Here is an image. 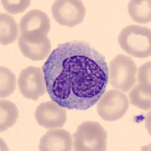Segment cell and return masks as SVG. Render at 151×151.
<instances>
[{
	"instance_id": "6da1fadb",
	"label": "cell",
	"mask_w": 151,
	"mask_h": 151,
	"mask_svg": "<svg viewBox=\"0 0 151 151\" xmlns=\"http://www.w3.org/2000/svg\"><path fill=\"white\" fill-rule=\"evenodd\" d=\"M42 70L50 98L69 110L91 108L108 85L105 57L85 41L59 44Z\"/></svg>"
},
{
	"instance_id": "7a4b0ae2",
	"label": "cell",
	"mask_w": 151,
	"mask_h": 151,
	"mask_svg": "<svg viewBox=\"0 0 151 151\" xmlns=\"http://www.w3.org/2000/svg\"><path fill=\"white\" fill-rule=\"evenodd\" d=\"M118 42L124 52L139 58L151 55V31L150 28L138 25L124 27L118 37Z\"/></svg>"
},
{
	"instance_id": "3957f363",
	"label": "cell",
	"mask_w": 151,
	"mask_h": 151,
	"mask_svg": "<svg viewBox=\"0 0 151 151\" xmlns=\"http://www.w3.org/2000/svg\"><path fill=\"white\" fill-rule=\"evenodd\" d=\"M75 151H104L107 132L98 122L86 121L78 126L73 135Z\"/></svg>"
},
{
	"instance_id": "277c9868",
	"label": "cell",
	"mask_w": 151,
	"mask_h": 151,
	"mask_svg": "<svg viewBox=\"0 0 151 151\" xmlns=\"http://www.w3.org/2000/svg\"><path fill=\"white\" fill-rule=\"evenodd\" d=\"M137 70V66L130 57L119 54L109 64L108 82L116 89L128 92L135 86Z\"/></svg>"
},
{
	"instance_id": "5b68a950",
	"label": "cell",
	"mask_w": 151,
	"mask_h": 151,
	"mask_svg": "<svg viewBox=\"0 0 151 151\" xmlns=\"http://www.w3.org/2000/svg\"><path fill=\"white\" fill-rule=\"evenodd\" d=\"M97 111L100 117L107 122L120 119L129 107V100L123 92L117 89L105 91L97 102Z\"/></svg>"
},
{
	"instance_id": "8992f818",
	"label": "cell",
	"mask_w": 151,
	"mask_h": 151,
	"mask_svg": "<svg viewBox=\"0 0 151 151\" xmlns=\"http://www.w3.org/2000/svg\"><path fill=\"white\" fill-rule=\"evenodd\" d=\"M18 45L23 55L34 61L45 59L52 50L49 38L39 32L21 33Z\"/></svg>"
},
{
	"instance_id": "52a82bcc",
	"label": "cell",
	"mask_w": 151,
	"mask_h": 151,
	"mask_svg": "<svg viewBox=\"0 0 151 151\" xmlns=\"http://www.w3.org/2000/svg\"><path fill=\"white\" fill-rule=\"evenodd\" d=\"M52 13L54 19L61 26L73 27L83 22L86 9L79 0H58L52 5Z\"/></svg>"
},
{
	"instance_id": "ba28073f",
	"label": "cell",
	"mask_w": 151,
	"mask_h": 151,
	"mask_svg": "<svg viewBox=\"0 0 151 151\" xmlns=\"http://www.w3.org/2000/svg\"><path fill=\"white\" fill-rule=\"evenodd\" d=\"M20 92L24 98L37 101L46 91L45 80L42 70L29 66L21 70L17 79Z\"/></svg>"
},
{
	"instance_id": "9c48e42d",
	"label": "cell",
	"mask_w": 151,
	"mask_h": 151,
	"mask_svg": "<svg viewBox=\"0 0 151 151\" xmlns=\"http://www.w3.org/2000/svg\"><path fill=\"white\" fill-rule=\"evenodd\" d=\"M67 118L66 108L53 101L42 102L36 107L35 111V119L37 123L47 129L63 127Z\"/></svg>"
},
{
	"instance_id": "30bf717a",
	"label": "cell",
	"mask_w": 151,
	"mask_h": 151,
	"mask_svg": "<svg viewBox=\"0 0 151 151\" xmlns=\"http://www.w3.org/2000/svg\"><path fill=\"white\" fill-rule=\"evenodd\" d=\"M73 136L64 129L48 130L40 140L39 150L41 151H71Z\"/></svg>"
},
{
	"instance_id": "8fae6325",
	"label": "cell",
	"mask_w": 151,
	"mask_h": 151,
	"mask_svg": "<svg viewBox=\"0 0 151 151\" xmlns=\"http://www.w3.org/2000/svg\"><path fill=\"white\" fill-rule=\"evenodd\" d=\"M19 28L21 33L39 32L47 35L51 29L50 19L42 11L33 9L23 16L19 24Z\"/></svg>"
},
{
	"instance_id": "7c38bea8",
	"label": "cell",
	"mask_w": 151,
	"mask_h": 151,
	"mask_svg": "<svg viewBox=\"0 0 151 151\" xmlns=\"http://www.w3.org/2000/svg\"><path fill=\"white\" fill-rule=\"evenodd\" d=\"M18 25L14 17L8 14H0V42L3 45L14 42L18 37Z\"/></svg>"
},
{
	"instance_id": "4fadbf2b",
	"label": "cell",
	"mask_w": 151,
	"mask_h": 151,
	"mask_svg": "<svg viewBox=\"0 0 151 151\" xmlns=\"http://www.w3.org/2000/svg\"><path fill=\"white\" fill-rule=\"evenodd\" d=\"M129 101L133 106L143 110H149L151 106L150 85L138 83L129 94Z\"/></svg>"
},
{
	"instance_id": "5bb4252c",
	"label": "cell",
	"mask_w": 151,
	"mask_h": 151,
	"mask_svg": "<svg viewBox=\"0 0 151 151\" xmlns=\"http://www.w3.org/2000/svg\"><path fill=\"white\" fill-rule=\"evenodd\" d=\"M132 19L138 24H148L151 21L150 0H132L128 5Z\"/></svg>"
},
{
	"instance_id": "9a60e30c",
	"label": "cell",
	"mask_w": 151,
	"mask_h": 151,
	"mask_svg": "<svg viewBox=\"0 0 151 151\" xmlns=\"http://www.w3.org/2000/svg\"><path fill=\"white\" fill-rule=\"evenodd\" d=\"M19 117L17 106L7 100L0 101V132H5L12 127Z\"/></svg>"
},
{
	"instance_id": "2e32d148",
	"label": "cell",
	"mask_w": 151,
	"mask_h": 151,
	"mask_svg": "<svg viewBox=\"0 0 151 151\" xmlns=\"http://www.w3.org/2000/svg\"><path fill=\"white\" fill-rule=\"evenodd\" d=\"M16 76L11 70L0 67V98H5L14 92L16 88Z\"/></svg>"
},
{
	"instance_id": "e0dca14e",
	"label": "cell",
	"mask_w": 151,
	"mask_h": 151,
	"mask_svg": "<svg viewBox=\"0 0 151 151\" xmlns=\"http://www.w3.org/2000/svg\"><path fill=\"white\" fill-rule=\"evenodd\" d=\"M29 0H2L1 3L4 9L11 14L22 13L30 5Z\"/></svg>"
},
{
	"instance_id": "ac0fdd59",
	"label": "cell",
	"mask_w": 151,
	"mask_h": 151,
	"mask_svg": "<svg viewBox=\"0 0 151 151\" xmlns=\"http://www.w3.org/2000/svg\"><path fill=\"white\" fill-rule=\"evenodd\" d=\"M137 72L138 83L150 85V61L141 66Z\"/></svg>"
}]
</instances>
